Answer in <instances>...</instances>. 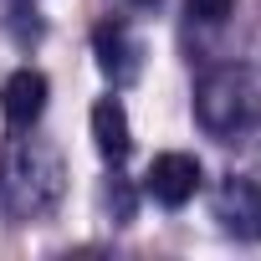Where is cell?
Listing matches in <instances>:
<instances>
[{
	"mask_svg": "<svg viewBox=\"0 0 261 261\" xmlns=\"http://www.w3.org/2000/svg\"><path fill=\"white\" fill-rule=\"evenodd\" d=\"M62 159L41 144H11L0 159V215L26 225V220H46L62 200Z\"/></svg>",
	"mask_w": 261,
	"mask_h": 261,
	"instance_id": "1",
	"label": "cell"
},
{
	"mask_svg": "<svg viewBox=\"0 0 261 261\" xmlns=\"http://www.w3.org/2000/svg\"><path fill=\"white\" fill-rule=\"evenodd\" d=\"M251 108H256V92H251V77L241 67H215L195 87V118L205 134H236L251 118Z\"/></svg>",
	"mask_w": 261,
	"mask_h": 261,
	"instance_id": "2",
	"label": "cell"
},
{
	"mask_svg": "<svg viewBox=\"0 0 261 261\" xmlns=\"http://www.w3.org/2000/svg\"><path fill=\"white\" fill-rule=\"evenodd\" d=\"M215 220L236 241H261V185L246 174H230L215 190Z\"/></svg>",
	"mask_w": 261,
	"mask_h": 261,
	"instance_id": "3",
	"label": "cell"
},
{
	"mask_svg": "<svg viewBox=\"0 0 261 261\" xmlns=\"http://www.w3.org/2000/svg\"><path fill=\"white\" fill-rule=\"evenodd\" d=\"M144 190H149L159 205H169V210L190 205L195 190H200V159H195V154H159V159L149 164V174H144Z\"/></svg>",
	"mask_w": 261,
	"mask_h": 261,
	"instance_id": "4",
	"label": "cell"
},
{
	"mask_svg": "<svg viewBox=\"0 0 261 261\" xmlns=\"http://www.w3.org/2000/svg\"><path fill=\"white\" fill-rule=\"evenodd\" d=\"M0 108H6V123L11 128H31L41 113H46V77L36 67H21L6 77V87H0Z\"/></svg>",
	"mask_w": 261,
	"mask_h": 261,
	"instance_id": "5",
	"label": "cell"
},
{
	"mask_svg": "<svg viewBox=\"0 0 261 261\" xmlns=\"http://www.w3.org/2000/svg\"><path fill=\"white\" fill-rule=\"evenodd\" d=\"M92 139H97V154L108 164H123L128 149H134V134H128V113L118 97H102L92 102Z\"/></svg>",
	"mask_w": 261,
	"mask_h": 261,
	"instance_id": "6",
	"label": "cell"
},
{
	"mask_svg": "<svg viewBox=\"0 0 261 261\" xmlns=\"http://www.w3.org/2000/svg\"><path fill=\"white\" fill-rule=\"evenodd\" d=\"M92 46H97V67L113 82H128L139 72V46H134V36H128V26H97Z\"/></svg>",
	"mask_w": 261,
	"mask_h": 261,
	"instance_id": "7",
	"label": "cell"
},
{
	"mask_svg": "<svg viewBox=\"0 0 261 261\" xmlns=\"http://www.w3.org/2000/svg\"><path fill=\"white\" fill-rule=\"evenodd\" d=\"M230 6H236V0H185L190 21H200V26H220L230 16Z\"/></svg>",
	"mask_w": 261,
	"mask_h": 261,
	"instance_id": "8",
	"label": "cell"
},
{
	"mask_svg": "<svg viewBox=\"0 0 261 261\" xmlns=\"http://www.w3.org/2000/svg\"><path fill=\"white\" fill-rule=\"evenodd\" d=\"M134 6H159V0H134Z\"/></svg>",
	"mask_w": 261,
	"mask_h": 261,
	"instance_id": "9",
	"label": "cell"
}]
</instances>
